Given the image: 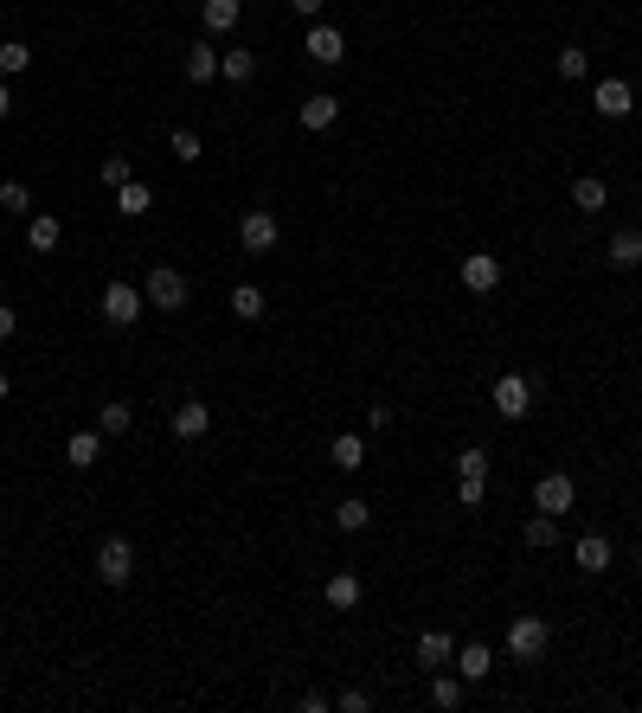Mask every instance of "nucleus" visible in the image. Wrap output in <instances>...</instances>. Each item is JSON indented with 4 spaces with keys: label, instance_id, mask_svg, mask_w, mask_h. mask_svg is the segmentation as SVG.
Wrapping results in <instances>:
<instances>
[{
    "label": "nucleus",
    "instance_id": "obj_36",
    "mask_svg": "<svg viewBox=\"0 0 642 713\" xmlns=\"http://www.w3.org/2000/svg\"><path fill=\"white\" fill-rule=\"evenodd\" d=\"M585 71H591V52H578V45H565V52H559V78H565V84H578V78H585Z\"/></svg>",
    "mask_w": 642,
    "mask_h": 713
},
{
    "label": "nucleus",
    "instance_id": "obj_14",
    "mask_svg": "<svg viewBox=\"0 0 642 713\" xmlns=\"http://www.w3.org/2000/svg\"><path fill=\"white\" fill-rule=\"evenodd\" d=\"M219 78V45L200 39V45H187V84H212Z\"/></svg>",
    "mask_w": 642,
    "mask_h": 713
},
{
    "label": "nucleus",
    "instance_id": "obj_15",
    "mask_svg": "<svg viewBox=\"0 0 642 713\" xmlns=\"http://www.w3.org/2000/svg\"><path fill=\"white\" fill-rule=\"evenodd\" d=\"M219 78H225V84H251V78H257V52H251V45L219 52Z\"/></svg>",
    "mask_w": 642,
    "mask_h": 713
},
{
    "label": "nucleus",
    "instance_id": "obj_31",
    "mask_svg": "<svg viewBox=\"0 0 642 713\" xmlns=\"http://www.w3.org/2000/svg\"><path fill=\"white\" fill-rule=\"evenodd\" d=\"M456 482H488V450H456Z\"/></svg>",
    "mask_w": 642,
    "mask_h": 713
},
{
    "label": "nucleus",
    "instance_id": "obj_33",
    "mask_svg": "<svg viewBox=\"0 0 642 713\" xmlns=\"http://www.w3.org/2000/svg\"><path fill=\"white\" fill-rule=\"evenodd\" d=\"M431 701H437L443 713H456V707H463V675H437V681H431Z\"/></svg>",
    "mask_w": 642,
    "mask_h": 713
},
{
    "label": "nucleus",
    "instance_id": "obj_18",
    "mask_svg": "<svg viewBox=\"0 0 642 713\" xmlns=\"http://www.w3.org/2000/svg\"><path fill=\"white\" fill-rule=\"evenodd\" d=\"M206 431H212V405L187 399V405L174 412V437H187V444H193V437H206Z\"/></svg>",
    "mask_w": 642,
    "mask_h": 713
},
{
    "label": "nucleus",
    "instance_id": "obj_9",
    "mask_svg": "<svg viewBox=\"0 0 642 713\" xmlns=\"http://www.w3.org/2000/svg\"><path fill=\"white\" fill-rule=\"evenodd\" d=\"M302 52H309L315 65H341V58H347V39H341V26H328V20H309V39H302Z\"/></svg>",
    "mask_w": 642,
    "mask_h": 713
},
{
    "label": "nucleus",
    "instance_id": "obj_17",
    "mask_svg": "<svg viewBox=\"0 0 642 713\" xmlns=\"http://www.w3.org/2000/svg\"><path fill=\"white\" fill-rule=\"evenodd\" d=\"M456 675H463V681H488V669H495V656H488V643H463V649H456Z\"/></svg>",
    "mask_w": 642,
    "mask_h": 713
},
{
    "label": "nucleus",
    "instance_id": "obj_20",
    "mask_svg": "<svg viewBox=\"0 0 642 713\" xmlns=\"http://www.w3.org/2000/svg\"><path fill=\"white\" fill-rule=\"evenodd\" d=\"M572 206H578V212H604V206H610V187H604L598 174H578V180H572Z\"/></svg>",
    "mask_w": 642,
    "mask_h": 713
},
{
    "label": "nucleus",
    "instance_id": "obj_40",
    "mask_svg": "<svg viewBox=\"0 0 642 713\" xmlns=\"http://www.w3.org/2000/svg\"><path fill=\"white\" fill-rule=\"evenodd\" d=\"M289 7H296L302 20H321V0H289Z\"/></svg>",
    "mask_w": 642,
    "mask_h": 713
},
{
    "label": "nucleus",
    "instance_id": "obj_19",
    "mask_svg": "<svg viewBox=\"0 0 642 713\" xmlns=\"http://www.w3.org/2000/svg\"><path fill=\"white\" fill-rule=\"evenodd\" d=\"M604 257H610V270H636L642 264V232H610Z\"/></svg>",
    "mask_w": 642,
    "mask_h": 713
},
{
    "label": "nucleus",
    "instance_id": "obj_26",
    "mask_svg": "<svg viewBox=\"0 0 642 713\" xmlns=\"http://www.w3.org/2000/svg\"><path fill=\"white\" fill-rule=\"evenodd\" d=\"M527 546H533V553H553V546H559V514H540V508H533V521H527Z\"/></svg>",
    "mask_w": 642,
    "mask_h": 713
},
{
    "label": "nucleus",
    "instance_id": "obj_10",
    "mask_svg": "<svg viewBox=\"0 0 642 713\" xmlns=\"http://www.w3.org/2000/svg\"><path fill=\"white\" fill-rule=\"evenodd\" d=\"M591 110H598V116H610V123H623V116L636 110V90L623 84V78H604L598 90H591Z\"/></svg>",
    "mask_w": 642,
    "mask_h": 713
},
{
    "label": "nucleus",
    "instance_id": "obj_43",
    "mask_svg": "<svg viewBox=\"0 0 642 713\" xmlns=\"http://www.w3.org/2000/svg\"><path fill=\"white\" fill-rule=\"evenodd\" d=\"M636 572H642V546H636Z\"/></svg>",
    "mask_w": 642,
    "mask_h": 713
},
{
    "label": "nucleus",
    "instance_id": "obj_4",
    "mask_svg": "<svg viewBox=\"0 0 642 713\" xmlns=\"http://www.w3.org/2000/svg\"><path fill=\"white\" fill-rule=\"evenodd\" d=\"M277 238H283V225H277V212H270V206H251V212L238 219V245L251 251V257L277 251Z\"/></svg>",
    "mask_w": 642,
    "mask_h": 713
},
{
    "label": "nucleus",
    "instance_id": "obj_38",
    "mask_svg": "<svg viewBox=\"0 0 642 713\" xmlns=\"http://www.w3.org/2000/svg\"><path fill=\"white\" fill-rule=\"evenodd\" d=\"M334 707H341V713H366V707H373V694H360V688H347V694H341V701H334Z\"/></svg>",
    "mask_w": 642,
    "mask_h": 713
},
{
    "label": "nucleus",
    "instance_id": "obj_3",
    "mask_svg": "<svg viewBox=\"0 0 642 713\" xmlns=\"http://www.w3.org/2000/svg\"><path fill=\"white\" fill-rule=\"evenodd\" d=\"M546 649H553L546 617H514V624H508V656H514V662H540Z\"/></svg>",
    "mask_w": 642,
    "mask_h": 713
},
{
    "label": "nucleus",
    "instance_id": "obj_7",
    "mask_svg": "<svg viewBox=\"0 0 642 713\" xmlns=\"http://www.w3.org/2000/svg\"><path fill=\"white\" fill-rule=\"evenodd\" d=\"M495 412L501 418H527L533 412V379L527 373H501L495 379Z\"/></svg>",
    "mask_w": 642,
    "mask_h": 713
},
{
    "label": "nucleus",
    "instance_id": "obj_27",
    "mask_svg": "<svg viewBox=\"0 0 642 713\" xmlns=\"http://www.w3.org/2000/svg\"><path fill=\"white\" fill-rule=\"evenodd\" d=\"M264 309H270V302H264L257 283H238V290H232V315H238V322H264Z\"/></svg>",
    "mask_w": 642,
    "mask_h": 713
},
{
    "label": "nucleus",
    "instance_id": "obj_11",
    "mask_svg": "<svg viewBox=\"0 0 642 713\" xmlns=\"http://www.w3.org/2000/svg\"><path fill=\"white\" fill-rule=\"evenodd\" d=\"M572 559H578V572H610V559H617V546H610V534H578V546H572Z\"/></svg>",
    "mask_w": 642,
    "mask_h": 713
},
{
    "label": "nucleus",
    "instance_id": "obj_29",
    "mask_svg": "<svg viewBox=\"0 0 642 713\" xmlns=\"http://www.w3.org/2000/svg\"><path fill=\"white\" fill-rule=\"evenodd\" d=\"M129 424H135V405H129V399H110V405L97 412V431H103V437H122Z\"/></svg>",
    "mask_w": 642,
    "mask_h": 713
},
{
    "label": "nucleus",
    "instance_id": "obj_39",
    "mask_svg": "<svg viewBox=\"0 0 642 713\" xmlns=\"http://www.w3.org/2000/svg\"><path fill=\"white\" fill-rule=\"evenodd\" d=\"M13 328H20V315H13V309H0V341H13Z\"/></svg>",
    "mask_w": 642,
    "mask_h": 713
},
{
    "label": "nucleus",
    "instance_id": "obj_5",
    "mask_svg": "<svg viewBox=\"0 0 642 713\" xmlns=\"http://www.w3.org/2000/svg\"><path fill=\"white\" fill-rule=\"evenodd\" d=\"M97 579L103 585H129L135 579V546L122 540V534H110V540L97 546Z\"/></svg>",
    "mask_w": 642,
    "mask_h": 713
},
{
    "label": "nucleus",
    "instance_id": "obj_24",
    "mask_svg": "<svg viewBox=\"0 0 642 713\" xmlns=\"http://www.w3.org/2000/svg\"><path fill=\"white\" fill-rule=\"evenodd\" d=\"M26 245H33V251H58V245H65V225H58L52 212H39V219L26 225Z\"/></svg>",
    "mask_w": 642,
    "mask_h": 713
},
{
    "label": "nucleus",
    "instance_id": "obj_35",
    "mask_svg": "<svg viewBox=\"0 0 642 713\" xmlns=\"http://www.w3.org/2000/svg\"><path fill=\"white\" fill-rule=\"evenodd\" d=\"M97 174H103V187L116 193L122 180H135V161H129V155H103V168H97Z\"/></svg>",
    "mask_w": 642,
    "mask_h": 713
},
{
    "label": "nucleus",
    "instance_id": "obj_22",
    "mask_svg": "<svg viewBox=\"0 0 642 713\" xmlns=\"http://www.w3.org/2000/svg\"><path fill=\"white\" fill-rule=\"evenodd\" d=\"M334 527H341V534H366V527H373V502H360V495H347V502L334 508Z\"/></svg>",
    "mask_w": 642,
    "mask_h": 713
},
{
    "label": "nucleus",
    "instance_id": "obj_41",
    "mask_svg": "<svg viewBox=\"0 0 642 713\" xmlns=\"http://www.w3.org/2000/svg\"><path fill=\"white\" fill-rule=\"evenodd\" d=\"M13 116V90H7V78H0V123Z\"/></svg>",
    "mask_w": 642,
    "mask_h": 713
},
{
    "label": "nucleus",
    "instance_id": "obj_32",
    "mask_svg": "<svg viewBox=\"0 0 642 713\" xmlns=\"http://www.w3.org/2000/svg\"><path fill=\"white\" fill-rule=\"evenodd\" d=\"M0 206H7L13 219H26V212H33V187H26V180H0Z\"/></svg>",
    "mask_w": 642,
    "mask_h": 713
},
{
    "label": "nucleus",
    "instance_id": "obj_6",
    "mask_svg": "<svg viewBox=\"0 0 642 713\" xmlns=\"http://www.w3.org/2000/svg\"><path fill=\"white\" fill-rule=\"evenodd\" d=\"M533 508H540V514H572L578 508V482L559 476V469H553V476H540V482H533Z\"/></svg>",
    "mask_w": 642,
    "mask_h": 713
},
{
    "label": "nucleus",
    "instance_id": "obj_21",
    "mask_svg": "<svg viewBox=\"0 0 642 713\" xmlns=\"http://www.w3.org/2000/svg\"><path fill=\"white\" fill-rule=\"evenodd\" d=\"M321 598H328L334 611H354V604H360V572H334V579L321 585Z\"/></svg>",
    "mask_w": 642,
    "mask_h": 713
},
{
    "label": "nucleus",
    "instance_id": "obj_34",
    "mask_svg": "<svg viewBox=\"0 0 642 713\" xmlns=\"http://www.w3.org/2000/svg\"><path fill=\"white\" fill-rule=\"evenodd\" d=\"M167 155L193 168V161H200V135H193V129H174V135H167Z\"/></svg>",
    "mask_w": 642,
    "mask_h": 713
},
{
    "label": "nucleus",
    "instance_id": "obj_1",
    "mask_svg": "<svg viewBox=\"0 0 642 713\" xmlns=\"http://www.w3.org/2000/svg\"><path fill=\"white\" fill-rule=\"evenodd\" d=\"M142 296H148V309H167V315H174V309H187V302H193V283L180 277L174 264H155V270L142 277Z\"/></svg>",
    "mask_w": 642,
    "mask_h": 713
},
{
    "label": "nucleus",
    "instance_id": "obj_13",
    "mask_svg": "<svg viewBox=\"0 0 642 713\" xmlns=\"http://www.w3.org/2000/svg\"><path fill=\"white\" fill-rule=\"evenodd\" d=\"M97 457H103V431H71L65 437V463L71 469H97Z\"/></svg>",
    "mask_w": 642,
    "mask_h": 713
},
{
    "label": "nucleus",
    "instance_id": "obj_25",
    "mask_svg": "<svg viewBox=\"0 0 642 713\" xmlns=\"http://www.w3.org/2000/svg\"><path fill=\"white\" fill-rule=\"evenodd\" d=\"M238 0H200V20H206V33H232L238 26Z\"/></svg>",
    "mask_w": 642,
    "mask_h": 713
},
{
    "label": "nucleus",
    "instance_id": "obj_42",
    "mask_svg": "<svg viewBox=\"0 0 642 713\" xmlns=\"http://www.w3.org/2000/svg\"><path fill=\"white\" fill-rule=\"evenodd\" d=\"M7 392H13V379H7V373H0V399H7Z\"/></svg>",
    "mask_w": 642,
    "mask_h": 713
},
{
    "label": "nucleus",
    "instance_id": "obj_37",
    "mask_svg": "<svg viewBox=\"0 0 642 713\" xmlns=\"http://www.w3.org/2000/svg\"><path fill=\"white\" fill-rule=\"evenodd\" d=\"M482 495H488V482H456V502L463 508H482Z\"/></svg>",
    "mask_w": 642,
    "mask_h": 713
},
{
    "label": "nucleus",
    "instance_id": "obj_30",
    "mask_svg": "<svg viewBox=\"0 0 642 713\" xmlns=\"http://www.w3.org/2000/svg\"><path fill=\"white\" fill-rule=\"evenodd\" d=\"M26 65H33V45H26V39H7V45H0V78H7V84L20 78Z\"/></svg>",
    "mask_w": 642,
    "mask_h": 713
},
{
    "label": "nucleus",
    "instance_id": "obj_28",
    "mask_svg": "<svg viewBox=\"0 0 642 713\" xmlns=\"http://www.w3.org/2000/svg\"><path fill=\"white\" fill-rule=\"evenodd\" d=\"M450 656H456V643H450L443 630H424V636H418V662H424V669H443Z\"/></svg>",
    "mask_w": 642,
    "mask_h": 713
},
{
    "label": "nucleus",
    "instance_id": "obj_8",
    "mask_svg": "<svg viewBox=\"0 0 642 713\" xmlns=\"http://www.w3.org/2000/svg\"><path fill=\"white\" fill-rule=\"evenodd\" d=\"M456 277H463L469 296H495V290H501V257L476 251V257H463V270H456Z\"/></svg>",
    "mask_w": 642,
    "mask_h": 713
},
{
    "label": "nucleus",
    "instance_id": "obj_2",
    "mask_svg": "<svg viewBox=\"0 0 642 713\" xmlns=\"http://www.w3.org/2000/svg\"><path fill=\"white\" fill-rule=\"evenodd\" d=\"M97 309H103V322H110V328H135V322H142V309H148V296L142 290H135V283H103V302H97Z\"/></svg>",
    "mask_w": 642,
    "mask_h": 713
},
{
    "label": "nucleus",
    "instance_id": "obj_16",
    "mask_svg": "<svg viewBox=\"0 0 642 713\" xmlns=\"http://www.w3.org/2000/svg\"><path fill=\"white\" fill-rule=\"evenodd\" d=\"M328 457H334V469H347V476H354V469H366V437L360 431H341L328 444Z\"/></svg>",
    "mask_w": 642,
    "mask_h": 713
},
{
    "label": "nucleus",
    "instance_id": "obj_23",
    "mask_svg": "<svg viewBox=\"0 0 642 713\" xmlns=\"http://www.w3.org/2000/svg\"><path fill=\"white\" fill-rule=\"evenodd\" d=\"M148 206H155V193H148L142 180H122V187H116V212H122V219H142Z\"/></svg>",
    "mask_w": 642,
    "mask_h": 713
},
{
    "label": "nucleus",
    "instance_id": "obj_12",
    "mask_svg": "<svg viewBox=\"0 0 642 713\" xmlns=\"http://www.w3.org/2000/svg\"><path fill=\"white\" fill-rule=\"evenodd\" d=\"M296 123L302 129H334V123H341V97H328V90H321V97H309V103H302V110H296Z\"/></svg>",
    "mask_w": 642,
    "mask_h": 713
}]
</instances>
